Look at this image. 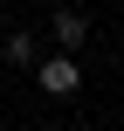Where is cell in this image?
I'll use <instances>...</instances> for the list:
<instances>
[{
  "label": "cell",
  "instance_id": "3957f363",
  "mask_svg": "<svg viewBox=\"0 0 124 131\" xmlns=\"http://www.w3.org/2000/svg\"><path fill=\"white\" fill-rule=\"evenodd\" d=\"M0 62H7V69H35V62H41V35H35V28L0 35Z\"/></svg>",
  "mask_w": 124,
  "mask_h": 131
},
{
  "label": "cell",
  "instance_id": "6da1fadb",
  "mask_svg": "<svg viewBox=\"0 0 124 131\" xmlns=\"http://www.w3.org/2000/svg\"><path fill=\"white\" fill-rule=\"evenodd\" d=\"M35 83H41L48 97H76V90H83V62H76L69 48H55V55L35 62Z\"/></svg>",
  "mask_w": 124,
  "mask_h": 131
},
{
  "label": "cell",
  "instance_id": "7a4b0ae2",
  "mask_svg": "<svg viewBox=\"0 0 124 131\" xmlns=\"http://www.w3.org/2000/svg\"><path fill=\"white\" fill-rule=\"evenodd\" d=\"M48 35H55V48L76 55V48L90 41V14H83V7H55V14H48Z\"/></svg>",
  "mask_w": 124,
  "mask_h": 131
}]
</instances>
